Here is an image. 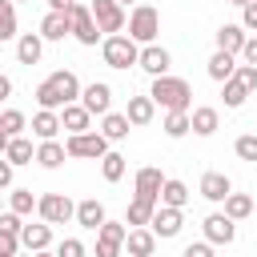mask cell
I'll return each mask as SVG.
<instances>
[{"instance_id":"cell-1","label":"cell","mask_w":257,"mask_h":257,"mask_svg":"<svg viewBox=\"0 0 257 257\" xmlns=\"http://www.w3.org/2000/svg\"><path fill=\"white\" fill-rule=\"evenodd\" d=\"M80 76L72 72V68H56V72H48L40 84H36V104L40 108H48V112H60V108H68V104H76L80 100Z\"/></svg>"},{"instance_id":"cell-2","label":"cell","mask_w":257,"mask_h":257,"mask_svg":"<svg viewBox=\"0 0 257 257\" xmlns=\"http://www.w3.org/2000/svg\"><path fill=\"white\" fill-rule=\"evenodd\" d=\"M149 96H153V104H161L165 112H189L193 108V84L185 80V76H157L153 84H149Z\"/></svg>"},{"instance_id":"cell-3","label":"cell","mask_w":257,"mask_h":257,"mask_svg":"<svg viewBox=\"0 0 257 257\" xmlns=\"http://www.w3.org/2000/svg\"><path fill=\"white\" fill-rule=\"evenodd\" d=\"M100 56H104L108 68H133V64L141 60V44H137L133 36L116 32V36H104V40H100Z\"/></svg>"},{"instance_id":"cell-4","label":"cell","mask_w":257,"mask_h":257,"mask_svg":"<svg viewBox=\"0 0 257 257\" xmlns=\"http://www.w3.org/2000/svg\"><path fill=\"white\" fill-rule=\"evenodd\" d=\"M157 32H161V12L141 0V4L128 12V36L145 48V44H157Z\"/></svg>"},{"instance_id":"cell-5","label":"cell","mask_w":257,"mask_h":257,"mask_svg":"<svg viewBox=\"0 0 257 257\" xmlns=\"http://www.w3.org/2000/svg\"><path fill=\"white\" fill-rule=\"evenodd\" d=\"M36 213L44 225H64V221H76V205L68 193H40L36 201Z\"/></svg>"},{"instance_id":"cell-6","label":"cell","mask_w":257,"mask_h":257,"mask_svg":"<svg viewBox=\"0 0 257 257\" xmlns=\"http://www.w3.org/2000/svg\"><path fill=\"white\" fill-rule=\"evenodd\" d=\"M88 8H92V20H96L100 36H116V32H124V24H128V12H124L116 0H92Z\"/></svg>"},{"instance_id":"cell-7","label":"cell","mask_w":257,"mask_h":257,"mask_svg":"<svg viewBox=\"0 0 257 257\" xmlns=\"http://www.w3.org/2000/svg\"><path fill=\"white\" fill-rule=\"evenodd\" d=\"M68 20H72V40L76 44H84V48H96V40H104L100 36V28H96V20H92V8L88 4H72V12H68Z\"/></svg>"},{"instance_id":"cell-8","label":"cell","mask_w":257,"mask_h":257,"mask_svg":"<svg viewBox=\"0 0 257 257\" xmlns=\"http://www.w3.org/2000/svg\"><path fill=\"white\" fill-rule=\"evenodd\" d=\"M64 153L68 157H80V161H100L104 153H108V141L92 128V133H76V137H68L64 141Z\"/></svg>"},{"instance_id":"cell-9","label":"cell","mask_w":257,"mask_h":257,"mask_svg":"<svg viewBox=\"0 0 257 257\" xmlns=\"http://www.w3.org/2000/svg\"><path fill=\"white\" fill-rule=\"evenodd\" d=\"M161 185H165V173H161V169H153V165L137 169V177H133V201L161 205Z\"/></svg>"},{"instance_id":"cell-10","label":"cell","mask_w":257,"mask_h":257,"mask_svg":"<svg viewBox=\"0 0 257 257\" xmlns=\"http://www.w3.org/2000/svg\"><path fill=\"white\" fill-rule=\"evenodd\" d=\"M80 104H84L92 116H108V112H112V84H104V80L84 84V88H80Z\"/></svg>"},{"instance_id":"cell-11","label":"cell","mask_w":257,"mask_h":257,"mask_svg":"<svg viewBox=\"0 0 257 257\" xmlns=\"http://www.w3.org/2000/svg\"><path fill=\"white\" fill-rule=\"evenodd\" d=\"M201 229H205V241L209 245H233L237 241V221H229L225 213H209L201 221Z\"/></svg>"},{"instance_id":"cell-12","label":"cell","mask_w":257,"mask_h":257,"mask_svg":"<svg viewBox=\"0 0 257 257\" xmlns=\"http://www.w3.org/2000/svg\"><path fill=\"white\" fill-rule=\"evenodd\" d=\"M137 68H145V72L157 80V76H169V68H173V56H169V48H161V44H145V48H141V60H137Z\"/></svg>"},{"instance_id":"cell-13","label":"cell","mask_w":257,"mask_h":257,"mask_svg":"<svg viewBox=\"0 0 257 257\" xmlns=\"http://www.w3.org/2000/svg\"><path fill=\"white\" fill-rule=\"evenodd\" d=\"M197 193H201L205 201H213V205H225V197L233 193V181H229L225 173H217V169H209V173L201 177V185H197Z\"/></svg>"},{"instance_id":"cell-14","label":"cell","mask_w":257,"mask_h":257,"mask_svg":"<svg viewBox=\"0 0 257 257\" xmlns=\"http://www.w3.org/2000/svg\"><path fill=\"white\" fill-rule=\"evenodd\" d=\"M181 225H185V209H165V205H161V209L153 213V225H149V229L157 233V241H161V237L169 241V237L181 233Z\"/></svg>"},{"instance_id":"cell-15","label":"cell","mask_w":257,"mask_h":257,"mask_svg":"<svg viewBox=\"0 0 257 257\" xmlns=\"http://www.w3.org/2000/svg\"><path fill=\"white\" fill-rule=\"evenodd\" d=\"M20 245L28 249V253H44L48 245H52V225H44V221H24V229H20Z\"/></svg>"},{"instance_id":"cell-16","label":"cell","mask_w":257,"mask_h":257,"mask_svg":"<svg viewBox=\"0 0 257 257\" xmlns=\"http://www.w3.org/2000/svg\"><path fill=\"white\" fill-rule=\"evenodd\" d=\"M213 40H217V52H229V56H241V48H245V40H249V32H245L241 24H221Z\"/></svg>"},{"instance_id":"cell-17","label":"cell","mask_w":257,"mask_h":257,"mask_svg":"<svg viewBox=\"0 0 257 257\" xmlns=\"http://www.w3.org/2000/svg\"><path fill=\"white\" fill-rule=\"evenodd\" d=\"M124 116H128V124L133 128H145V124H153V116H157V104H153V96L145 92V96H128V104H124Z\"/></svg>"},{"instance_id":"cell-18","label":"cell","mask_w":257,"mask_h":257,"mask_svg":"<svg viewBox=\"0 0 257 257\" xmlns=\"http://www.w3.org/2000/svg\"><path fill=\"white\" fill-rule=\"evenodd\" d=\"M88 124H92V112H88L80 100L68 104V108H60V128H64L68 137H76V133H92Z\"/></svg>"},{"instance_id":"cell-19","label":"cell","mask_w":257,"mask_h":257,"mask_svg":"<svg viewBox=\"0 0 257 257\" xmlns=\"http://www.w3.org/2000/svg\"><path fill=\"white\" fill-rule=\"evenodd\" d=\"M64 36H72V20H68V12H44V20H40V40H64Z\"/></svg>"},{"instance_id":"cell-20","label":"cell","mask_w":257,"mask_h":257,"mask_svg":"<svg viewBox=\"0 0 257 257\" xmlns=\"http://www.w3.org/2000/svg\"><path fill=\"white\" fill-rule=\"evenodd\" d=\"M189 120H193V133H197V137H213V133L221 128V112H217L213 104H197V108H189Z\"/></svg>"},{"instance_id":"cell-21","label":"cell","mask_w":257,"mask_h":257,"mask_svg":"<svg viewBox=\"0 0 257 257\" xmlns=\"http://www.w3.org/2000/svg\"><path fill=\"white\" fill-rule=\"evenodd\" d=\"M124 253H128V257H153V253H157V233H153V229H128Z\"/></svg>"},{"instance_id":"cell-22","label":"cell","mask_w":257,"mask_h":257,"mask_svg":"<svg viewBox=\"0 0 257 257\" xmlns=\"http://www.w3.org/2000/svg\"><path fill=\"white\" fill-rule=\"evenodd\" d=\"M40 56H44L40 32H20V40H16V60H20V64H40Z\"/></svg>"},{"instance_id":"cell-23","label":"cell","mask_w":257,"mask_h":257,"mask_svg":"<svg viewBox=\"0 0 257 257\" xmlns=\"http://www.w3.org/2000/svg\"><path fill=\"white\" fill-rule=\"evenodd\" d=\"M189 185L185 181H177V177H165V185H161V205L165 209H185L189 205Z\"/></svg>"},{"instance_id":"cell-24","label":"cell","mask_w":257,"mask_h":257,"mask_svg":"<svg viewBox=\"0 0 257 257\" xmlns=\"http://www.w3.org/2000/svg\"><path fill=\"white\" fill-rule=\"evenodd\" d=\"M104 221H108V217H104V205H100L96 197H84V201L76 205V225H84V229H92V233H96Z\"/></svg>"},{"instance_id":"cell-25","label":"cell","mask_w":257,"mask_h":257,"mask_svg":"<svg viewBox=\"0 0 257 257\" xmlns=\"http://www.w3.org/2000/svg\"><path fill=\"white\" fill-rule=\"evenodd\" d=\"M128 128H133V124H128V116H124V112H108V116H100V128H96V133H100L108 145H116V141H124V137H128Z\"/></svg>"},{"instance_id":"cell-26","label":"cell","mask_w":257,"mask_h":257,"mask_svg":"<svg viewBox=\"0 0 257 257\" xmlns=\"http://www.w3.org/2000/svg\"><path fill=\"white\" fill-rule=\"evenodd\" d=\"M32 137H40V141H56V133H60V112H48V108H40L36 116H32Z\"/></svg>"},{"instance_id":"cell-27","label":"cell","mask_w":257,"mask_h":257,"mask_svg":"<svg viewBox=\"0 0 257 257\" xmlns=\"http://www.w3.org/2000/svg\"><path fill=\"white\" fill-rule=\"evenodd\" d=\"M157 209H161V205H149V201H128V209H124V225H128V229H149Z\"/></svg>"},{"instance_id":"cell-28","label":"cell","mask_w":257,"mask_h":257,"mask_svg":"<svg viewBox=\"0 0 257 257\" xmlns=\"http://www.w3.org/2000/svg\"><path fill=\"white\" fill-rule=\"evenodd\" d=\"M64 157H68V153H64L60 141H40V145H36V165H40V169H60Z\"/></svg>"},{"instance_id":"cell-29","label":"cell","mask_w":257,"mask_h":257,"mask_svg":"<svg viewBox=\"0 0 257 257\" xmlns=\"http://www.w3.org/2000/svg\"><path fill=\"white\" fill-rule=\"evenodd\" d=\"M205 68H209V76H213L217 84H225V80H229V76L237 72V56H229V52H213Z\"/></svg>"},{"instance_id":"cell-30","label":"cell","mask_w":257,"mask_h":257,"mask_svg":"<svg viewBox=\"0 0 257 257\" xmlns=\"http://www.w3.org/2000/svg\"><path fill=\"white\" fill-rule=\"evenodd\" d=\"M124 169H128V161H124V153H116V149H108V153L100 157V177H104L108 185H116V181L124 177Z\"/></svg>"},{"instance_id":"cell-31","label":"cell","mask_w":257,"mask_h":257,"mask_svg":"<svg viewBox=\"0 0 257 257\" xmlns=\"http://www.w3.org/2000/svg\"><path fill=\"white\" fill-rule=\"evenodd\" d=\"M225 217H229V221L253 217V197H249V193H229V197H225Z\"/></svg>"},{"instance_id":"cell-32","label":"cell","mask_w":257,"mask_h":257,"mask_svg":"<svg viewBox=\"0 0 257 257\" xmlns=\"http://www.w3.org/2000/svg\"><path fill=\"white\" fill-rule=\"evenodd\" d=\"M165 137L169 141H181V137H189L193 133V120H189V112H165Z\"/></svg>"},{"instance_id":"cell-33","label":"cell","mask_w":257,"mask_h":257,"mask_svg":"<svg viewBox=\"0 0 257 257\" xmlns=\"http://www.w3.org/2000/svg\"><path fill=\"white\" fill-rule=\"evenodd\" d=\"M4 157H8L12 165H32V161H36V149H32V141H28V137H12Z\"/></svg>"},{"instance_id":"cell-34","label":"cell","mask_w":257,"mask_h":257,"mask_svg":"<svg viewBox=\"0 0 257 257\" xmlns=\"http://www.w3.org/2000/svg\"><path fill=\"white\" fill-rule=\"evenodd\" d=\"M36 201H40V197H32V189H12V193H8V213L28 217V213H36Z\"/></svg>"},{"instance_id":"cell-35","label":"cell","mask_w":257,"mask_h":257,"mask_svg":"<svg viewBox=\"0 0 257 257\" xmlns=\"http://www.w3.org/2000/svg\"><path fill=\"white\" fill-rule=\"evenodd\" d=\"M4 40H20V32H16V4L12 0H0V44Z\"/></svg>"},{"instance_id":"cell-36","label":"cell","mask_w":257,"mask_h":257,"mask_svg":"<svg viewBox=\"0 0 257 257\" xmlns=\"http://www.w3.org/2000/svg\"><path fill=\"white\" fill-rule=\"evenodd\" d=\"M221 96H225V108H241V104H245V96H249V88H245V84L237 80V72H233V76L221 84Z\"/></svg>"},{"instance_id":"cell-37","label":"cell","mask_w":257,"mask_h":257,"mask_svg":"<svg viewBox=\"0 0 257 257\" xmlns=\"http://www.w3.org/2000/svg\"><path fill=\"white\" fill-rule=\"evenodd\" d=\"M0 128H4L8 137H24V128H28V116H24L20 108H4V112H0Z\"/></svg>"},{"instance_id":"cell-38","label":"cell","mask_w":257,"mask_h":257,"mask_svg":"<svg viewBox=\"0 0 257 257\" xmlns=\"http://www.w3.org/2000/svg\"><path fill=\"white\" fill-rule=\"evenodd\" d=\"M96 237H100V241H116V245H124L128 225H124V221H104V225L96 229Z\"/></svg>"},{"instance_id":"cell-39","label":"cell","mask_w":257,"mask_h":257,"mask_svg":"<svg viewBox=\"0 0 257 257\" xmlns=\"http://www.w3.org/2000/svg\"><path fill=\"white\" fill-rule=\"evenodd\" d=\"M233 149H237V157H241V161H257V133H241Z\"/></svg>"},{"instance_id":"cell-40","label":"cell","mask_w":257,"mask_h":257,"mask_svg":"<svg viewBox=\"0 0 257 257\" xmlns=\"http://www.w3.org/2000/svg\"><path fill=\"white\" fill-rule=\"evenodd\" d=\"M56 257H88V249H84L80 237H64V241L56 245Z\"/></svg>"},{"instance_id":"cell-41","label":"cell","mask_w":257,"mask_h":257,"mask_svg":"<svg viewBox=\"0 0 257 257\" xmlns=\"http://www.w3.org/2000/svg\"><path fill=\"white\" fill-rule=\"evenodd\" d=\"M16 253H20V233L0 225V257H16Z\"/></svg>"},{"instance_id":"cell-42","label":"cell","mask_w":257,"mask_h":257,"mask_svg":"<svg viewBox=\"0 0 257 257\" xmlns=\"http://www.w3.org/2000/svg\"><path fill=\"white\" fill-rule=\"evenodd\" d=\"M237 80L253 92V88H257V68H253V64H237Z\"/></svg>"},{"instance_id":"cell-43","label":"cell","mask_w":257,"mask_h":257,"mask_svg":"<svg viewBox=\"0 0 257 257\" xmlns=\"http://www.w3.org/2000/svg\"><path fill=\"white\" fill-rule=\"evenodd\" d=\"M241 28H245V32H257V0L241 8Z\"/></svg>"},{"instance_id":"cell-44","label":"cell","mask_w":257,"mask_h":257,"mask_svg":"<svg viewBox=\"0 0 257 257\" xmlns=\"http://www.w3.org/2000/svg\"><path fill=\"white\" fill-rule=\"evenodd\" d=\"M124 253V245H116V241H100L96 237V257H120Z\"/></svg>"},{"instance_id":"cell-45","label":"cell","mask_w":257,"mask_h":257,"mask_svg":"<svg viewBox=\"0 0 257 257\" xmlns=\"http://www.w3.org/2000/svg\"><path fill=\"white\" fill-rule=\"evenodd\" d=\"M181 257H213V245L209 241H193V245H185Z\"/></svg>"},{"instance_id":"cell-46","label":"cell","mask_w":257,"mask_h":257,"mask_svg":"<svg viewBox=\"0 0 257 257\" xmlns=\"http://www.w3.org/2000/svg\"><path fill=\"white\" fill-rule=\"evenodd\" d=\"M241 64H253V68H257V36L245 40V48H241Z\"/></svg>"},{"instance_id":"cell-47","label":"cell","mask_w":257,"mask_h":257,"mask_svg":"<svg viewBox=\"0 0 257 257\" xmlns=\"http://www.w3.org/2000/svg\"><path fill=\"white\" fill-rule=\"evenodd\" d=\"M12 169H16V165H12L8 157H0V189H8V185H12Z\"/></svg>"},{"instance_id":"cell-48","label":"cell","mask_w":257,"mask_h":257,"mask_svg":"<svg viewBox=\"0 0 257 257\" xmlns=\"http://www.w3.org/2000/svg\"><path fill=\"white\" fill-rule=\"evenodd\" d=\"M76 0H48V12H72Z\"/></svg>"},{"instance_id":"cell-49","label":"cell","mask_w":257,"mask_h":257,"mask_svg":"<svg viewBox=\"0 0 257 257\" xmlns=\"http://www.w3.org/2000/svg\"><path fill=\"white\" fill-rule=\"evenodd\" d=\"M8 96H12V80L0 72V100H8Z\"/></svg>"},{"instance_id":"cell-50","label":"cell","mask_w":257,"mask_h":257,"mask_svg":"<svg viewBox=\"0 0 257 257\" xmlns=\"http://www.w3.org/2000/svg\"><path fill=\"white\" fill-rule=\"evenodd\" d=\"M8 141H12V137H8V133H4V128H0V157H4V153H8Z\"/></svg>"},{"instance_id":"cell-51","label":"cell","mask_w":257,"mask_h":257,"mask_svg":"<svg viewBox=\"0 0 257 257\" xmlns=\"http://www.w3.org/2000/svg\"><path fill=\"white\" fill-rule=\"evenodd\" d=\"M229 4H237V8H245V4H253V0H229Z\"/></svg>"},{"instance_id":"cell-52","label":"cell","mask_w":257,"mask_h":257,"mask_svg":"<svg viewBox=\"0 0 257 257\" xmlns=\"http://www.w3.org/2000/svg\"><path fill=\"white\" fill-rule=\"evenodd\" d=\"M32 257H56V253H48V249H44V253H32Z\"/></svg>"},{"instance_id":"cell-53","label":"cell","mask_w":257,"mask_h":257,"mask_svg":"<svg viewBox=\"0 0 257 257\" xmlns=\"http://www.w3.org/2000/svg\"><path fill=\"white\" fill-rule=\"evenodd\" d=\"M0 213H4V193H0Z\"/></svg>"},{"instance_id":"cell-54","label":"cell","mask_w":257,"mask_h":257,"mask_svg":"<svg viewBox=\"0 0 257 257\" xmlns=\"http://www.w3.org/2000/svg\"><path fill=\"white\" fill-rule=\"evenodd\" d=\"M116 4H120V8H124V4H128V0H116Z\"/></svg>"},{"instance_id":"cell-55","label":"cell","mask_w":257,"mask_h":257,"mask_svg":"<svg viewBox=\"0 0 257 257\" xmlns=\"http://www.w3.org/2000/svg\"><path fill=\"white\" fill-rule=\"evenodd\" d=\"M12 4H20V0H12Z\"/></svg>"},{"instance_id":"cell-56","label":"cell","mask_w":257,"mask_h":257,"mask_svg":"<svg viewBox=\"0 0 257 257\" xmlns=\"http://www.w3.org/2000/svg\"><path fill=\"white\" fill-rule=\"evenodd\" d=\"M145 4H149V0H145Z\"/></svg>"}]
</instances>
